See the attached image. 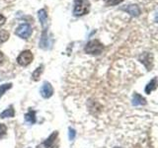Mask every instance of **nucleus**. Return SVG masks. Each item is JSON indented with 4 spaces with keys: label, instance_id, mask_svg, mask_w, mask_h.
<instances>
[{
    "label": "nucleus",
    "instance_id": "obj_1",
    "mask_svg": "<svg viewBox=\"0 0 158 148\" xmlns=\"http://www.w3.org/2000/svg\"><path fill=\"white\" fill-rule=\"evenodd\" d=\"M90 2L89 0H75L74 1L73 15L76 17H80L86 15L90 11Z\"/></svg>",
    "mask_w": 158,
    "mask_h": 148
},
{
    "label": "nucleus",
    "instance_id": "obj_2",
    "mask_svg": "<svg viewBox=\"0 0 158 148\" xmlns=\"http://www.w3.org/2000/svg\"><path fill=\"white\" fill-rule=\"evenodd\" d=\"M103 49V43L100 41H98V39H92V41L87 43L85 47H84L85 52L88 54H91V56H99V54L102 53Z\"/></svg>",
    "mask_w": 158,
    "mask_h": 148
},
{
    "label": "nucleus",
    "instance_id": "obj_3",
    "mask_svg": "<svg viewBox=\"0 0 158 148\" xmlns=\"http://www.w3.org/2000/svg\"><path fill=\"white\" fill-rule=\"evenodd\" d=\"M32 32H33V30H32L31 25L29 23H23L21 25H19L18 28L15 30V35L21 39H27L31 37Z\"/></svg>",
    "mask_w": 158,
    "mask_h": 148
},
{
    "label": "nucleus",
    "instance_id": "obj_4",
    "mask_svg": "<svg viewBox=\"0 0 158 148\" xmlns=\"http://www.w3.org/2000/svg\"><path fill=\"white\" fill-rule=\"evenodd\" d=\"M34 56L31 51L26 49V51H23L21 53L19 54L17 57V62L19 65L21 66H28L30 63L33 61Z\"/></svg>",
    "mask_w": 158,
    "mask_h": 148
},
{
    "label": "nucleus",
    "instance_id": "obj_5",
    "mask_svg": "<svg viewBox=\"0 0 158 148\" xmlns=\"http://www.w3.org/2000/svg\"><path fill=\"white\" fill-rule=\"evenodd\" d=\"M52 46V35H49L48 33V30L44 29L42 33L41 39H40L39 47L43 49H48V48H51Z\"/></svg>",
    "mask_w": 158,
    "mask_h": 148
},
{
    "label": "nucleus",
    "instance_id": "obj_6",
    "mask_svg": "<svg viewBox=\"0 0 158 148\" xmlns=\"http://www.w3.org/2000/svg\"><path fill=\"white\" fill-rule=\"evenodd\" d=\"M139 61L144 64V66L147 68V70H151L153 66V56L149 52H143L141 56L138 57Z\"/></svg>",
    "mask_w": 158,
    "mask_h": 148
},
{
    "label": "nucleus",
    "instance_id": "obj_7",
    "mask_svg": "<svg viewBox=\"0 0 158 148\" xmlns=\"http://www.w3.org/2000/svg\"><path fill=\"white\" fill-rule=\"evenodd\" d=\"M40 93H41L42 97L44 98V99L51 98L53 95V88L51 85V83L47 82V81L44 82V84L41 87V91H40Z\"/></svg>",
    "mask_w": 158,
    "mask_h": 148
},
{
    "label": "nucleus",
    "instance_id": "obj_8",
    "mask_svg": "<svg viewBox=\"0 0 158 148\" xmlns=\"http://www.w3.org/2000/svg\"><path fill=\"white\" fill-rule=\"evenodd\" d=\"M57 135H58L57 131L52 132V134L48 136V138H47V139L44 141V146L46 148H57V144H56Z\"/></svg>",
    "mask_w": 158,
    "mask_h": 148
},
{
    "label": "nucleus",
    "instance_id": "obj_9",
    "mask_svg": "<svg viewBox=\"0 0 158 148\" xmlns=\"http://www.w3.org/2000/svg\"><path fill=\"white\" fill-rule=\"evenodd\" d=\"M123 11H126L127 13H128L130 15H131L132 17H137L139 16L141 11H140V8L137 6L135 4H131V5H127V6L123 7Z\"/></svg>",
    "mask_w": 158,
    "mask_h": 148
},
{
    "label": "nucleus",
    "instance_id": "obj_10",
    "mask_svg": "<svg viewBox=\"0 0 158 148\" xmlns=\"http://www.w3.org/2000/svg\"><path fill=\"white\" fill-rule=\"evenodd\" d=\"M38 17L43 29H47V25H48V13L46 9H41L38 11Z\"/></svg>",
    "mask_w": 158,
    "mask_h": 148
},
{
    "label": "nucleus",
    "instance_id": "obj_11",
    "mask_svg": "<svg viewBox=\"0 0 158 148\" xmlns=\"http://www.w3.org/2000/svg\"><path fill=\"white\" fill-rule=\"evenodd\" d=\"M132 105L133 106H144L146 105V100L141 95L135 93L132 96Z\"/></svg>",
    "mask_w": 158,
    "mask_h": 148
},
{
    "label": "nucleus",
    "instance_id": "obj_12",
    "mask_svg": "<svg viewBox=\"0 0 158 148\" xmlns=\"http://www.w3.org/2000/svg\"><path fill=\"white\" fill-rule=\"evenodd\" d=\"M25 121H26L30 125H34L35 122L37 121L36 118V112L30 110L26 115H25Z\"/></svg>",
    "mask_w": 158,
    "mask_h": 148
},
{
    "label": "nucleus",
    "instance_id": "obj_13",
    "mask_svg": "<svg viewBox=\"0 0 158 148\" xmlns=\"http://www.w3.org/2000/svg\"><path fill=\"white\" fill-rule=\"evenodd\" d=\"M157 87V78L154 77L152 80L147 84L146 87H145V93L146 94H150L152 91H154Z\"/></svg>",
    "mask_w": 158,
    "mask_h": 148
},
{
    "label": "nucleus",
    "instance_id": "obj_14",
    "mask_svg": "<svg viewBox=\"0 0 158 148\" xmlns=\"http://www.w3.org/2000/svg\"><path fill=\"white\" fill-rule=\"evenodd\" d=\"M15 116V111L13 109V106H10L8 109H6L5 111H3L0 113V117L5 118V117H13Z\"/></svg>",
    "mask_w": 158,
    "mask_h": 148
},
{
    "label": "nucleus",
    "instance_id": "obj_15",
    "mask_svg": "<svg viewBox=\"0 0 158 148\" xmlns=\"http://www.w3.org/2000/svg\"><path fill=\"white\" fill-rule=\"evenodd\" d=\"M43 68H44L43 65L39 66L37 69H35V71L32 73V79L34 81H38L40 79V76H41V74L43 73Z\"/></svg>",
    "mask_w": 158,
    "mask_h": 148
},
{
    "label": "nucleus",
    "instance_id": "obj_16",
    "mask_svg": "<svg viewBox=\"0 0 158 148\" xmlns=\"http://www.w3.org/2000/svg\"><path fill=\"white\" fill-rule=\"evenodd\" d=\"M9 39V33L6 30H0V44L8 41Z\"/></svg>",
    "mask_w": 158,
    "mask_h": 148
},
{
    "label": "nucleus",
    "instance_id": "obj_17",
    "mask_svg": "<svg viewBox=\"0 0 158 148\" xmlns=\"http://www.w3.org/2000/svg\"><path fill=\"white\" fill-rule=\"evenodd\" d=\"M12 88V83H5L3 84V85L0 86V98H1L5 92H6L7 90H9V89Z\"/></svg>",
    "mask_w": 158,
    "mask_h": 148
},
{
    "label": "nucleus",
    "instance_id": "obj_18",
    "mask_svg": "<svg viewBox=\"0 0 158 148\" xmlns=\"http://www.w3.org/2000/svg\"><path fill=\"white\" fill-rule=\"evenodd\" d=\"M123 0H104V2L107 6H115V5H118L122 3Z\"/></svg>",
    "mask_w": 158,
    "mask_h": 148
},
{
    "label": "nucleus",
    "instance_id": "obj_19",
    "mask_svg": "<svg viewBox=\"0 0 158 148\" xmlns=\"http://www.w3.org/2000/svg\"><path fill=\"white\" fill-rule=\"evenodd\" d=\"M6 132H7L6 125H3V123H0V139H2V138L6 135Z\"/></svg>",
    "mask_w": 158,
    "mask_h": 148
},
{
    "label": "nucleus",
    "instance_id": "obj_20",
    "mask_svg": "<svg viewBox=\"0 0 158 148\" xmlns=\"http://www.w3.org/2000/svg\"><path fill=\"white\" fill-rule=\"evenodd\" d=\"M76 136V131L73 128H69V139L70 140H74V138Z\"/></svg>",
    "mask_w": 158,
    "mask_h": 148
},
{
    "label": "nucleus",
    "instance_id": "obj_21",
    "mask_svg": "<svg viewBox=\"0 0 158 148\" xmlns=\"http://www.w3.org/2000/svg\"><path fill=\"white\" fill-rule=\"evenodd\" d=\"M5 22H6V18H5L2 14H0V28L5 24Z\"/></svg>",
    "mask_w": 158,
    "mask_h": 148
},
{
    "label": "nucleus",
    "instance_id": "obj_22",
    "mask_svg": "<svg viewBox=\"0 0 158 148\" xmlns=\"http://www.w3.org/2000/svg\"><path fill=\"white\" fill-rule=\"evenodd\" d=\"M4 59H5V56H4V54L0 51V64H2L3 61H4Z\"/></svg>",
    "mask_w": 158,
    "mask_h": 148
},
{
    "label": "nucleus",
    "instance_id": "obj_23",
    "mask_svg": "<svg viewBox=\"0 0 158 148\" xmlns=\"http://www.w3.org/2000/svg\"><path fill=\"white\" fill-rule=\"evenodd\" d=\"M114 148H122V147H114Z\"/></svg>",
    "mask_w": 158,
    "mask_h": 148
}]
</instances>
